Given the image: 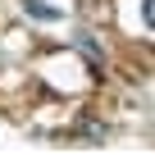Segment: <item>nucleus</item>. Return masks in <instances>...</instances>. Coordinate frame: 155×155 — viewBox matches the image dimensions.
<instances>
[{"label":"nucleus","instance_id":"obj_2","mask_svg":"<svg viewBox=\"0 0 155 155\" xmlns=\"http://www.w3.org/2000/svg\"><path fill=\"white\" fill-rule=\"evenodd\" d=\"M23 14H32V18H41V23H55V18H59V9L41 5V0H23Z\"/></svg>","mask_w":155,"mask_h":155},{"label":"nucleus","instance_id":"obj_1","mask_svg":"<svg viewBox=\"0 0 155 155\" xmlns=\"http://www.w3.org/2000/svg\"><path fill=\"white\" fill-rule=\"evenodd\" d=\"M73 46H78V50H82V55H87L91 64H105V50H101V46H96V41H91L87 32H78V37H73Z\"/></svg>","mask_w":155,"mask_h":155}]
</instances>
